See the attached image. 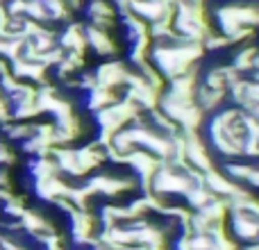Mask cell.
<instances>
[{
	"label": "cell",
	"instance_id": "obj_1",
	"mask_svg": "<svg viewBox=\"0 0 259 250\" xmlns=\"http://www.w3.org/2000/svg\"><path fill=\"white\" fill-rule=\"evenodd\" d=\"M127 64L123 62H107L103 66H98L94 71L96 75V82H98L100 89H109V91H116L118 87H125V80H127Z\"/></svg>",
	"mask_w": 259,
	"mask_h": 250
},
{
	"label": "cell",
	"instance_id": "obj_2",
	"mask_svg": "<svg viewBox=\"0 0 259 250\" xmlns=\"http://www.w3.org/2000/svg\"><path fill=\"white\" fill-rule=\"evenodd\" d=\"M225 219L230 221V230H232L234 239H239L243 246H252V243H257V239H259V225L257 223H252V221L234 214V212H228Z\"/></svg>",
	"mask_w": 259,
	"mask_h": 250
},
{
	"label": "cell",
	"instance_id": "obj_3",
	"mask_svg": "<svg viewBox=\"0 0 259 250\" xmlns=\"http://www.w3.org/2000/svg\"><path fill=\"white\" fill-rule=\"evenodd\" d=\"M84 41L89 48H94L100 57H112L116 55V41L112 39V34L105 30H98V27H84Z\"/></svg>",
	"mask_w": 259,
	"mask_h": 250
},
{
	"label": "cell",
	"instance_id": "obj_4",
	"mask_svg": "<svg viewBox=\"0 0 259 250\" xmlns=\"http://www.w3.org/2000/svg\"><path fill=\"white\" fill-rule=\"evenodd\" d=\"M118 96L116 91H109V89H100V87H96L94 91H89L87 94V109H89L91 114L100 112V109H105L107 105L116 103Z\"/></svg>",
	"mask_w": 259,
	"mask_h": 250
},
{
	"label": "cell",
	"instance_id": "obj_5",
	"mask_svg": "<svg viewBox=\"0 0 259 250\" xmlns=\"http://www.w3.org/2000/svg\"><path fill=\"white\" fill-rule=\"evenodd\" d=\"M257 50L259 48H255V46H248V48L237 50L234 57H232V62H230V66H232L241 77H248L250 75V71H252V62H255Z\"/></svg>",
	"mask_w": 259,
	"mask_h": 250
},
{
	"label": "cell",
	"instance_id": "obj_6",
	"mask_svg": "<svg viewBox=\"0 0 259 250\" xmlns=\"http://www.w3.org/2000/svg\"><path fill=\"white\" fill-rule=\"evenodd\" d=\"M252 164H246V161H239V159H232V161H225L223 164V171L221 173L234 184H246V178L250 173Z\"/></svg>",
	"mask_w": 259,
	"mask_h": 250
}]
</instances>
